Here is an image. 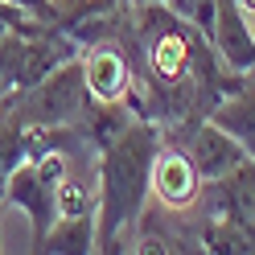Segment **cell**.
Listing matches in <instances>:
<instances>
[{
    "instance_id": "obj_5",
    "label": "cell",
    "mask_w": 255,
    "mask_h": 255,
    "mask_svg": "<svg viewBox=\"0 0 255 255\" xmlns=\"http://www.w3.org/2000/svg\"><path fill=\"white\" fill-rule=\"evenodd\" d=\"M202 206H206V214H222V218L239 222V227L255 239V156H247V161L239 169H231L227 177L206 185Z\"/></svg>"
},
{
    "instance_id": "obj_13",
    "label": "cell",
    "mask_w": 255,
    "mask_h": 255,
    "mask_svg": "<svg viewBox=\"0 0 255 255\" xmlns=\"http://www.w3.org/2000/svg\"><path fill=\"white\" fill-rule=\"evenodd\" d=\"M103 4H120V0H103Z\"/></svg>"
},
{
    "instance_id": "obj_7",
    "label": "cell",
    "mask_w": 255,
    "mask_h": 255,
    "mask_svg": "<svg viewBox=\"0 0 255 255\" xmlns=\"http://www.w3.org/2000/svg\"><path fill=\"white\" fill-rule=\"evenodd\" d=\"M83 78L95 103H120L132 95V62L116 41H99L83 54Z\"/></svg>"
},
{
    "instance_id": "obj_10",
    "label": "cell",
    "mask_w": 255,
    "mask_h": 255,
    "mask_svg": "<svg viewBox=\"0 0 255 255\" xmlns=\"http://www.w3.org/2000/svg\"><path fill=\"white\" fill-rule=\"evenodd\" d=\"M165 4L173 12H181L185 21H194L206 37H210V29H214V0H165Z\"/></svg>"
},
{
    "instance_id": "obj_11",
    "label": "cell",
    "mask_w": 255,
    "mask_h": 255,
    "mask_svg": "<svg viewBox=\"0 0 255 255\" xmlns=\"http://www.w3.org/2000/svg\"><path fill=\"white\" fill-rule=\"evenodd\" d=\"M243 8H247V17H255V0H243Z\"/></svg>"
},
{
    "instance_id": "obj_9",
    "label": "cell",
    "mask_w": 255,
    "mask_h": 255,
    "mask_svg": "<svg viewBox=\"0 0 255 255\" xmlns=\"http://www.w3.org/2000/svg\"><path fill=\"white\" fill-rule=\"evenodd\" d=\"M33 251H95V214L58 218Z\"/></svg>"
},
{
    "instance_id": "obj_1",
    "label": "cell",
    "mask_w": 255,
    "mask_h": 255,
    "mask_svg": "<svg viewBox=\"0 0 255 255\" xmlns=\"http://www.w3.org/2000/svg\"><path fill=\"white\" fill-rule=\"evenodd\" d=\"M161 124L132 116L116 136L99 148V206H95V251H116L124 227L144 214V198L152 189V165L161 152Z\"/></svg>"
},
{
    "instance_id": "obj_14",
    "label": "cell",
    "mask_w": 255,
    "mask_h": 255,
    "mask_svg": "<svg viewBox=\"0 0 255 255\" xmlns=\"http://www.w3.org/2000/svg\"><path fill=\"white\" fill-rule=\"evenodd\" d=\"M251 29H255V17H251Z\"/></svg>"
},
{
    "instance_id": "obj_3",
    "label": "cell",
    "mask_w": 255,
    "mask_h": 255,
    "mask_svg": "<svg viewBox=\"0 0 255 255\" xmlns=\"http://www.w3.org/2000/svg\"><path fill=\"white\" fill-rule=\"evenodd\" d=\"M152 194L156 206L169 214H185V210H198L202 194H206V177L198 173L194 156H189L181 144H161L156 152V165H152Z\"/></svg>"
},
{
    "instance_id": "obj_8",
    "label": "cell",
    "mask_w": 255,
    "mask_h": 255,
    "mask_svg": "<svg viewBox=\"0 0 255 255\" xmlns=\"http://www.w3.org/2000/svg\"><path fill=\"white\" fill-rule=\"evenodd\" d=\"M210 120L222 128V132H231L239 144L255 156V74H247L235 91L222 95V99L214 103V111H210Z\"/></svg>"
},
{
    "instance_id": "obj_6",
    "label": "cell",
    "mask_w": 255,
    "mask_h": 255,
    "mask_svg": "<svg viewBox=\"0 0 255 255\" xmlns=\"http://www.w3.org/2000/svg\"><path fill=\"white\" fill-rule=\"evenodd\" d=\"M185 152L194 156V165H198V173L206 177V185L218 181V177H227L231 169H239L251 156L231 132H222L214 120H202L194 132L185 136Z\"/></svg>"
},
{
    "instance_id": "obj_12",
    "label": "cell",
    "mask_w": 255,
    "mask_h": 255,
    "mask_svg": "<svg viewBox=\"0 0 255 255\" xmlns=\"http://www.w3.org/2000/svg\"><path fill=\"white\" fill-rule=\"evenodd\" d=\"M120 4H148V0H120Z\"/></svg>"
},
{
    "instance_id": "obj_4",
    "label": "cell",
    "mask_w": 255,
    "mask_h": 255,
    "mask_svg": "<svg viewBox=\"0 0 255 255\" xmlns=\"http://www.w3.org/2000/svg\"><path fill=\"white\" fill-rule=\"evenodd\" d=\"M210 45L218 50L222 66L235 74H255V29L243 0H214V29Z\"/></svg>"
},
{
    "instance_id": "obj_2",
    "label": "cell",
    "mask_w": 255,
    "mask_h": 255,
    "mask_svg": "<svg viewBox=\"0 0 255 255\" xmlns=\"http://www.w3.org/2000/svg\"><path fill=\"white\" fill-rule=\"evenodd\" d=\"M62 177H66V152L50 148V152L25 156L4 181V198L12 206H21L29 214V222H33V247L58 222V185H62Z\"/></svg>"
}]
</instances>
